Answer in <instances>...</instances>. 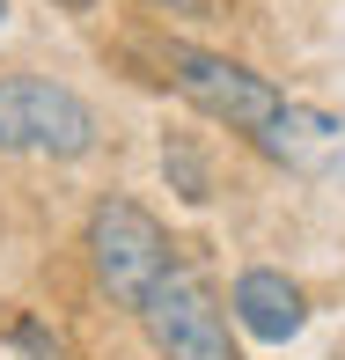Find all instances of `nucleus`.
I'll use <instances>...</instances> for the list:
<instances>
[{"mask_svg": "<svg viewBox=\"0 0 345 360\" xmlns=\"http://www.w3.org/2000/svg\"><path fill=\"white\" fill-rule=\"evenodd\" d=\"M103 140L89 96H74L52 74H0V155H37V162H81Z\"/></svg>", "mask_w": 345, "mask_h": 360, "instance_id": "1", "label": "nucleus"}, {"mask_svg": "<svg viewBox=\"0 0 345 360\" xmlns=\"http://www.w3.org/2000/svg\"><path fill=\"white\" fill-rule=\"evenodd\" d=\"M81 243H89V272H96V287H103L118 309H133V316H140L147 294H155V287L176 272V243H169V228L147 214L140 199H96L89 236H81Z\"/></svg>", "mask_w": 345, "mask_h": 360, "instance_id": "2", "label": "nucleus"}, {"mask_svg": "<svg viewBox=\"0 0 345 360\" xmlns=\"http://www.w3.org/2000/svg\"><path fill=\"white\" fill-rule=\"evenodd\" d=\"M162 67H169V89L184 96L199 118L242 133L250 147H265V133L279 125V110H287V96L257 67H242V59H228V52H206V44H169Z\"/></svg>", "mask_w": 345, "mask_h": 360, "instance_id": "3", "label": "nucleus"}, {"mask_svg": "<svg viewBox=\"0 0 345 360\" xmlns=\"http://www.w3.org/2000/svg\"><path fill=\"white\" fill-rule=\"evenodd\" d=\"M140 323H147V338H155L162 360H242L221 294H213L199 272H184V265L140 302Z\"/></svg>", "mask_w": 345, "mask_h": 360, "instance_id": "4", "label": "nucleus"}, {"mask_svg": "<svg viewBox=\"0 0 345 360\" xmlns=\"http://www.w3.org/2000/svg\"><path fill=\"white\" fill-rule=\"evenodd\" d=\"M228 316H235L250 338H265V346H287V338L308 323V302H301V287H294L287 272L250 265L235 280V294H228Z\"/></svg>", "mask_w": 345, "mask_h": 360, "instance_id": "5", "label": "nucleus"}, {"mask_svg": "<svg viewBox=\"0 0 345 360\" xmlns=\"http://www.w3.org/2000/svg\"><path fill=\"white\" fill-rule=\"evenodd\" d=\"M257 155L287 162V169H331V162L345 155V118H331V110H308V103H287Z\"/></svg>", "mask_w": 345, "mask_h": 360, "instance_id": "6", "label": "nucleus"}, {"mask_svg": "<svg viewBox=\"0 0 345 360\" xmlns=\"http://www.w3.org/2000/svg\"><path fill=\"white\" fill-rule=\"evenodd\" d=\"M162 162L184 176V199H191V206H199V199H213V191H206V169H199V155H191V147H169Z\"/></svg>", "mask_w": 345, "mask_h": 360, "instance_id": "7", "label": "nucleus"}, {"mask_svg": "<svg viewBox=\"0 0 345 360\" xmlns=\"http://www.w3.org/2000/svg\"><path fill=\"white\" fill-rule=\"evenodd\" d=\"M15 346H30V353H37V360H59V346H52V338L37 331V323H15Z\"/></svg>", "mask_w": 345, "mask_h": 360, "instance_id": "8", "label": "nucleus"}, {"mask_svg": "<svg viewBox=\"0 0 345 360\" xmlns=\"http://www.w3.org/2000/svg\"><path fill=\"white\" fill-rule=\"evenodd\" d=\"M147 8H162V15H199L206 0H147Z\"/></svg>", "mask_w": 345, "mask_h": 360, "instance_id": "9", "label": "nucleus"}, {"mask_svg": "<svg viewBox=\"0 0 345 360\" xmlns=\"http://www.w3.org/2000/svg\"><path fill=\"white\" fill-rule=\"evenodd\" d=\"M52 8H67V15H89V8H96V0H52Z\"/></svg>", "mask_w": 345, "mask_h": 360, "instance_id": "10", "label": "nucleus"}, {"mask_svg": "<svg viewBox=\"0 0 345 360\" xmlns=\"http://www.w3.org/2000/svg\"><path fill=\"white\" fill-rule=\"evenodd\" d=\"M0 22H8V0H0Z\"/></svg>", "mask_w": 345, "mask_h": 360, "instance_id": "11", "label": "nucleus"}]
</instances>
